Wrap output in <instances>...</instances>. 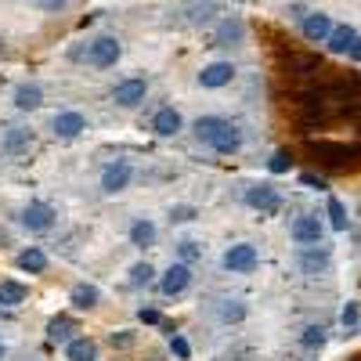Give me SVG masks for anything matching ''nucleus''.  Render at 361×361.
<instances>
[{"instance_id": "obj_1", "label": "nucleus", "mask_w": 361, "mask_h": 361, "mask_svg": "<svg viewBox=\"0 0 361 361\" xmlns=\"http://www.w3.org/2000/svg\"><path fill=\"white\" fill-rule=\"evenodd\" d=\"M314 159H322L329 170H347L350 163H357L361 148H350L347 141H311Z\"/></svg>"}, {"instance_id": "obj_2", "label": "nucleus", "mask_w": 361, "mask_h": 361, "mask_svg": "<svg viewBox=\"0 0 361 361\" xmlns=\"http://www.w3.org/2000/svg\"><path fill=\"white\" fill-rule=\"evenodd\" d=\"M87 58H90V66H94V69L116 66V62H119V40H116V37H98L94 44H90Z\"/></svg>"}, {"instance_id": "obj_3", "label": "nucleus", "mask_w": 361, "mask_h": 361, "mask_svg": "<svg viewBox=\"0 0 361 361\" xmlns=\"http://www.w3.org/2000/svg\"><path fill=\"white\" fill-rule=\"evenodd\" d=\"M224 267L235 271V275H246V271H253V267H257V246H250V243L231 246V250L224 253Z\"/></svg>"}, {"instance_id": "obj_4", "label": "nucleus", "mask_w": 361, "mask_h": 361, "mask_svg": "<svg viewBox=\"0 0 361 361\" xmlns=\"http://www.w3.org/2000/svg\"><path fill=\"white\" fill-rule=\"evenodd\" d=\"M145 94H148V83L141 80V76H134V80H123L116 90H112V98H116V105H123V109H134V105H141L145 102Z\"/></svg>"}, {"instance_id": "obj_5", "label": "nucleus", "mask_w": 361, "mask_h": 361, "mask_svg": "<svg viewBox=\"0 0 361 361\" xmlns=\"http://www.w3.org/2000/svg\"><path fill=\"white\" fill-rule=\"evenodd\" d=\"M22 224H25L29 231H47V228L54 224V209H51L47 202H29V206L22 209Z\"/></svg>"}, {"instance_id": "obj_6", "label": "nucleus", "mask_w": 361, "mask_h": 361, "mask_svg": "<svg viewBox=\"0 0 361 361\" xmlns=\"http://www.w3.org/2000/svg\"><path fill=\"white\" fill-rule=\"evenodd\" d=\"M231 76H235V66H231V62H209V66L199 73V83H202L206 90H217V87L231 83Z\"/></svg>"}, {"instance_id": "obj_7", "label": "nucleus", "mask_w": 361, "mask_h": 361, "mask_svg": "<svg viewBox=\"0 0 361 361\" xmlns=\"http://www.w3.org/2000/svg\"><path fill=\"white\" fill-rule=\"evenodd\" d=\"M127 185H130V163H123V159H119V163H112V166L102 173V188H105L109 195L123 192Z\"/></svg>"}, {"instance_id": "obj_8", "label": "nucleus", "mask_w": 361, "mask_h": 361, "mask_svg": "<svg viewBox=\"0 0 361 361\" xmlns=\"http://www.w3.org/2000/svg\"><path fill=\"white\" fill-rule=\"evenodd\" d=\"M293 238L300 246H318L322 243V224L318 217H296L293 221Z\"/></svg>"}, {"instance_id": "obj_9", "label": "nucleus", "mask_w": 361, "mask_h": 361, "mask_svg": "<svg viewBox=\"0 0 361 361\" xmlns=\"http://www.w3.org/2000/svg\"><path fill=\"white\" fill-rule=\"evenodd\" d=\"M188 282H192V271H188V264H173L166 275H163V282H159V289L166 293V296H177V293H185L188 289Z\"/></svg>"}, {"instance_id": "obj_10", "label": "nucleus", "mask_w": 361, "mask_h": 361, "mask_svg": "<svg viewBox=\"0 0 361 361\" xmlns=\"http://www.w3.org/2000/svg\"><path fill=\"white\" fill-rule=\"evenodd\" d=\"M329 33H333V22H329V15L314 11V15H307V18H304V37H307L311 44H325V40H329Z\"/></svg>"}, {"instance_id": "obj_11", "label": "nucleus", "mask_w": 361, "mask_h": 361, "mask_svg": "<svg viewBox=\"0 0 361 361\" xmlns=\"http://www.w3.org/2000/svg\"><path fill=\"white\" fill-rule=\"evenodd\" d=\"M246 202H250L253 209H260V214H275V209H279V195H275V188H271V185L250 188V192H246Z\"/></svg>"}, {"instance_id": "obj_12", "label": "nucleus", "mask_w": 361, "mask_h": 361, "mask_svg": "<svg viewBox=\"0 0 361 361\" xmlns=\"http://www.w3.org/2000/svg\"><path fill=\"white\" fill-rule=\"evenodd\" d=\"M87 130V119L80 116V112H58L54 116V134L58 137H76V134H83Z\"/></svg>"}, {"instance_id": "obj_13", "label": "nucleus", "mask_w": 361, "mask_h": 361, "mask_svg": "<svg viewBox=\"0 0 361 361\" xmlns=\"http://www.w3.org/2000/svg\"><path fill=\"white\" fill-rule=\"evenodd\" d=\"M152 130H156V134H163V137H173V134L180 130V112H177V109H170V105H166V109H159V112L152 116Z\"/></svg>"}, {"instance_id": "obj_14", "label": "nucleus", "mask_w": 361, "mask_h": 361, "mask_svg": "<svg viewBox=\"0 0 361 361\" xmlns=\"http://www.w3.org/2000/svg\"><path fill=\"white\" fill-rule=\"evenodd\" d=\"M354 40H357V33L350 25H333V33H329V51L333 54H350V47H354Z\"/></svg>"}, {"instance_id": "obj_15", "label": "nucleus", "mask_w": 361, "mask_h": 361, "mask_svg": "<svg viewBox=\"0 0 361 361\" xmlns=\"http://www.w3.org/2000/svg\"><path fill=\"white\" fill-rule=\"evenodd\" d=\"M214 145V152H221V156H231V152H238V145H243V134H238V127H231V123H224V130L209 141Z\"/></svg>"}, {"instance_id": "obj_16", "label": "nucleus", "mask_w": 361, "mask_h": 361, "mask_svg": "<svg viewBox=\"0 0 361 361\" xmlns=\"http://www.w3.org/2000/svg\"><path fill=\"white\" fill-rule=\"evenodd\" d=\"M314 73H322V58H314V54H293L289 58V76H314Z\"/></svg>"}, {"instance_id": "obj_17", "label": "nucleus", "mask_w": 361, "mask_h": 361, "mask_svg": "<svg viewBox=\"0 0 361 361\" xmlns=\"http://www.w3.org/2000/svg\"><path fill=\"white\" fill-rule=\"evenodd\" d=\"M40 102H44V90L37 87V83H22L18 90H15V105L18 109H40Z\"/></svg>"}, {"instance_id": "obj_18", "label": "nucleus", "mask_w": 361, "mask_h": 361, "mask_svg": "<svg viewBox=\"0 0 361 361\" xmlns=\"http://www.w3.org/2000/svg\"><path fill=\"white\" fill-rule=\"evenodd\" d=\"M243 33H246V29H243V22H238V18H224L221 29H217V47L238 44V40H243Z\"/></svg>"}, {"instance_id": "obj_19", "label": "nucleus", "mask_w": 361, "mask_h": 361, "mask_svg": "<svg viewBox=\"0 0 361 361\" xmlns=\"http://www.w3.org/2000/svg\"><path fill=\"white\" fill-rule=\"evenodd\" d=\"M221 130H224V119H221V116H199V119H195V134H199V141H206V145L214 141Z\"/></svg>"}, {"instance_id": "obj_20", "label": "nucleus", "mask_w": 361, "mask_h": 361, "mask_svg": "<svg viewBox=\"0 0 361 361\" xmlns=\"http://www.w3.org/2000/svg\"><path fill=\"white\" fill-rule=\"evenodd\" d=\"M18 267H22V271H29V275H40V271L47 267V257H44V250L29 246L25 253H18Z\"/></svg>"}, {"instance_id": "obj_21", "label": "nucleus", "mask_w": 361, "mask_h": 361, "mask_svg": "<svg viewBox=\"0 0 361 361\" xmlns=\"http://www.w3.org/2000/svg\"><path fill=\"white\" fill-rule=\"evenodd\" d=\"M130 243L134 246H152L156 243V224L152 221H134V228H130Z\"/></svg>"}, {"instance_id": "obj_22", "label": "nucleus", "mask_w": 361, "mask_h": 361, "mask_svg": "<svg viewBox=\"0 0 361 361\" xmlns=\"http://www.w3.org/2000/svg\"><path fill=\"white\" fill-rule=\"evenodd\" d=\"M73 333H76V325H73L69 318H54V322L47 325V336H51L54 343H73Z\"/></svg>"}, {"instance_id": "obj_23", "label": "nucleus", "mask_w": 361, "mask_h": 361, "mask_svg": "<svg viewBox=\"0 0 361 361\" xmlns=\"http://www.w3.org/2000/svg\"><path fill=\"white\" fill-rule=\"evenodd\" d=\"M66 357H69V361H94V357H98V347L90 343V340H73V343L66 347Z\"/></svg>"}, {"instance_id": "obj_24", "label": "nucleus", "mask_w": 361, "mask_h": 361, "mask_svg": "<svg viewBox=\"0 0 361 361\" xmlns=\"http://www.w3.org/2000/svg\"><path fill=\"white\" fill-rule=\"evenodd\" d=\"M25 300V286L22 282H0V307H15Z\"/></svg>"}, {"instance_id": "obj_25", "label": "nucleus", "mask_w": 361, "mask_h": 361, "mask_svg": "<svg viewBox=\"0 0 361 361\" xmlns=\"http://www.w3.org/2000/svg\"><path fill=\"white\" fill-rule=\"evenodd\" d=\"M29 141H33V134L22 130V127H8V134H4L8 152H22V148H29Z\"/></svg>"}, {"instance_id": "obj_26", "label": "nucleus", "mask_w": 361, "mask_h": 361, "mask_svg": "<svg viewBox=\"0 0 361 361\" xmlns=\"http://www.w3.org/2000/svg\"><path fill=\"white\" fill-rule=\"evenodd\" d=\"M98 300H102V293H98L94 286H76V289H73V304L83 307V311H87V307H94Z\"/></svg>"}, {"instance_id": "obj_27", "label": "nucleus", "mask_w": 361, "mask_h": 361, "mask_svg": "<svg viewBox=\"0 0 361 361\" xmlns=\"http://www.w3.org/2000/svg\"><path fill=\"white\" fill-rule=\"evenodd\" d=\"M300 264H304V271H322L329 264V253L325 250H307L304 257H300Z\"/></svg>"}, {"instance_id": "obj_28", "label": "nucleus", "mask_w": 361, "mask_h": 361, "mask_svg": "<svg viewBox=\"0 0 361 361\" xmlns=\"http://www.w3.org/2000/svg\"><path fill=\"white\" fill-rule=\"evenodd\" d=\"M329 217H333V228L336 231H347V209L340 199H329Z\"/></svg>"}, {"instance_id": "obj_29", "label": "nucleus", "mask_w": 361, "mask_h": 361, "mask_svg": "<svg viewBox=\"0 0 361 361\" xmlns=\"http://www.w3.org/2000/svg\"><path fill=\"white\" fill-rule=\"evenodd\" d=\"M152 275H156L152 264H134V271H130V282H134V286H148V282H152Z\"/></svg>"}, {"instance_id": "obj_30", "label": "nucleus", "mask_w": 361, "mask_h": 361, "mask_svg": "<svg viewBox=\"0 0 361 361\" xmlns=\"http://www.w3.org/2000/svg\"><path fill=\"white\" fill-rule=\"evenodd\" d=\"M267 166H271V173H286V170L293 166V156L286 152V148H279V152L271 156V163H267Z\"/></svg>"}, {"instance_id": "obj_31", "label": "nucleus", "mask_w": 361, "mask_h": 361, "mask_svg": "<svg viewBox=\"0 0 361 361\" xmlns=\"http://www.w3.org/2000/svg\"><path fill=\"white\" fill-rule=\"evenodd\" d=\"M300 340H304V347H322V343H325V329H322V325H307Z\"/></svg>"}, {"instance_id": "obj_32", "label": "nucleus", "mask_w": 361, "mask_h": 361, "mask_svg": "<svg viewBox=\"0 0 361 361\" xmlns=\"http://www.w3.org/2000/svg\"><path fill=\"white\" fill-rule=\"evenodd\" d=\"M243 314H246V307H243V304H228V307L221 311V318H224V322H238Z\"/></svg>"}, {"instance_id": "obj_33", "label": "nucleus", "mask_w": 361, "mask_h": 361, "mask_svg": "<svg viewBox=\"0 0 361 361\" xmlns=\"http://www.w3.org/2000/svg\"><path fill=\"white\" fill-rule=\"evenodd\" d=\"M170 350H173L177 357H188V354H192V347H188V340H180V336H173V340H170Z\"/></svg>"}, {"instance_id": "obj_34", "label": "nucleus", "mask_w": 361, "mask_h": 361, "mask_svg": "<svg viewBox=\"0 0 361 361\" xmlns=\"http://www.w3.org/2000/svg\"><path fill=\"white\" fill-rule=\"evenodd\" d=\"M170 221H195V209L192 206H177L173 214H170Z\"/></svg>"}, {"instance_id": "obj_35", "label": "nucleus", "mask_w": 361, "mask_h": 361, "mask_svg": "<svg viewBox=\"0 0 361 361\" xmlns=\"http://www.w3.org/2000/svg\"><path fill=\"white\" fill-rule=\"evenodd\" d=\"M177 250H180V260H185V264H188V260H195V257H199V246H195V243H180V246H177Z\"/></svg>"}, {"instance_id": "obj_36", "label": "nucleus", "mask_w": 361, "mask_h": 361, "mask_svg": "<svg viewBox=\"0 0 361 361\" xmlns=\"http://www.w3.org/2000/svg\"><path fill=\"white\" fill-rule=\"evenodd\" d=\"M354 322H357V307L347 304V307H343V325H354Z\"/></svg>"}, {"instance_id": "obj_37", "label": "nucleus", "mask_w": 361, "mask_h": 361, "mask_svg": "<svg viewBox=\"0 0 361 361\" xmlns=\"http://www.w3.org/2000/svg\"><path fill=\"white\" fill-rule=\"evenodd\" d=\"M300 180H304V185H311V188H325L322 177H314V173H300Z\"/></svg>"}, {"instance_id": "obj_38", "label": "nucleus", "mask_w": 361, "mask_h": 361, "mask_svg": "<svg viewBox=\"0 0 361 361\" xmlns=\"http://www.w3.org/2000/svg\"><path fill=\"white\" fill-rule=\"evenodd\" d=\"M141 322H148V325H156V322H159V311H152V307H148V311H141Z\"/></svg>"}, {"instance_id": "obj_39", "label": "nucleus", "mask_w": 361, "mask_h": 361, "mask_svg": "<svg viewBox=\"0 0 361 361\" xmlns=\"http://www.w3.org/2000/svg\"><path fill=\"white\" fill-rule=\"evenodd\" d=\"M112 343H119V347H130V343H134V340H130V336H127V333H119V336H112Z\"/></svg>"}, {"instance_id": "obj_40", "label": "nucleus", "mask_w": 361, "mask_h": 361, "mask_svg": "<svg viewBox=\"0 0 361 361\" xmlns=\"http://www.w3.org/2000/svg\"><path fill=\"white\" fill-rule=\"evenodd\" d=\"M350 58H354V62H361V37L354 40V47H350Z\"/></svg>"}, {"instance_id": "obj_41", "label": "nucleus", "mask_w": 361, "mask_h": 361, "mask_svg": "<svg viewBox=\"0 0 361 361\" xmlns=\"http://www.w3.org/2000/svg\"><path fill=\"white\" fill-rule=\"evenodd\" d=\"M37 4H44V8H58L62 0H37Z\"/></svg>"}, {"instance_id": "obj_42", "label": "nucleus", "mask_w": 361, "mask_h": 361, "mask_svg": "<svg viewBox=\"0 0 361 361\" xmlns=\"http://www.w3.org/2000/svg\"><path fill=\"white\" fill-rule=\"evenodd\" d=\"M0 357H4V343H0Z\"/></svg>"}, {"instance_id": "obj_43", "label": "nucleus", "mask_w": 361, "mask_h": 361, "mask_svg": "<svg viewBox=\"0 0 361 361\" xmlns=\"http://www.w3.org/2000/svg\"><path fill=\"white\" fill-rule=\"evenodd\" d=\"M357 361H361V357H357Z\"/></svg>"}]
</instances>
